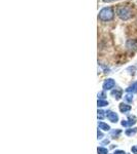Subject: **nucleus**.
Instances as JSON below:
<instances>
[{"label": "nucleus", "instance_id": "f257e3e1", "mask_svg": "<svg viewBox=\"0 0 137 154\" xmlns=\"http://www.w3.org/2000/svg\"><path fill=\"white\" fill-rule=\"evenodd\" d=\"M99 19L103 22H108V21H111L114 17V12H113V9L111 7H104L102 8L100 11H99V14H98Z\"/></svg>", "mask_w": 137, "mask_h": 154}, {"label": "nucleus", "instance_id": "f03ea898", "mask_svg": "<svg viewBox=\"0 0 137 154\" xmlns=\"http://www.w3.org/2000/svg\"><path fill=\"white\" fill-rule=\"evenodd\" d=\"M116 14L123 21H127V20L131 19L132 16H133L131 9L127 6H119L118 9H116Z\"/></svg>", "mask_w": 137, "mask_h": 154}, {"label": "nucleus", "instance_id": "7ed1b4c3", "mask_svg": "<svg viewBox=\"0 0 137 154\" xmlns=\"http://www.w3.org/2000/svg\"><path fill=\"white\" fill-rule=\"evenodd\" d=\"M114 85H116V82H114L113 79L109 78V79H106L105 81L103 82V89L104 91H110V89H113L114 88Z\"/></svg>", "mask_w": 137, "mask_h": 154}, {"label": "nucleus", "instance_id": "20e7f679", "mask_svg": "<svg viewBox=\"0 0 137 154\" xmlns=\"http://www.w3.org/2000/svg\"><path fill=\"white\" fill-rule=\"evenodd\" d=\"M126 46L130 51H137V40H135V39H129L126 42Z\"/></svg>", "mask_w": 137, "mask_h": 154}, {"label": "nucleus", "instance_id": "39448f33", "mask_svg": "<svg viewBox=\"0 0 137 154\" xmlns=\"http://www.w3.org/2000/svg\"><path fill=\"white\" fill-rule=\"evenodd\" d=\"M106 116H107L109 121H111V122H118L119 116L116 113L113 112V111H107V112H106Z\"/></svg>", "mask_w": 137, "mask_h": 154}, {"label": "nucleus", "instance_id": "423d86ee", "mask_svg": "<svg viewBox=\"0 0 137 154\" xmlns=\"http://www.w3.org/2000/svg\"><path fill=\"white\" fill-rule=\"evenodd\" d=\"M119 111H121L122 113L129 112V111L131 110V106L130 105H127V104H124V103L119 104Z\"/></svg>", "mask_w": 137, "mask_h": 154}, {"label": "nucleus", "instance_id": "0eeeda50", "mask_svg": "<svg viewBox=\"0 0 137 154\" xmlns=\"http://www.w3.org/2000/svg\"><path fill=\"white\" fill-rule=\"evenodd\" d=\"M122 94H123V91H122V89H119V88H116V89H113V91H111V96L114 97L116 100H119V99L122 98Z\"/></svg>", "mask_w": 137, "mask_h": 154}, {"label": "nucleus", "instance_id": "6e6552de", "mask_svg": "<svg viewBox=\"0 0 137 154\" xmlns=\"http://www.w3.org/2000/svg\"><path fill=\"white\" fill-rule=\"evenodd\" d=\"M126 91H128V93H130V94L137 93V81L134 83H132V85L129 86V88L126 89Z\"/></svg>", "mask_w": 137, "mask_h": 154}, {"label": "nucleus", "instance_id": "1a4fd4ad", "mask_svg": "<svg viewBox=\"0 0 137 154\" xmlns=\"http://www.w3.org/2000/svg\"><path fill=\"white\" fill-rule=\"evenodd\" d=\"M98 128H100V130L105 131H108L109 130H110V126H109V125H107V123L102 122V121H100V122H98Z\"/></svg>", "mask_w": 137, "mask_h": 154}, {"label": "nucleus", "instance_id": "9d476101", "mask_svg": "<svg viewBox=\"0 0 137 154\" xmlns=\"http://www.w3.org/2000/svg\"><path fill=\"white\" fill-rule=\"evenodd\" d=\"M128 122H129V126H132L136 123V117L134 115H129L128 116Z\"/></svg>", "mask_w": 137, "mask_h": 154}, {"label": "nucleus", "instance_id": "9b49d317", "mask_svg": "<svg viewBox=\"0 0 137 154\" xmlns=\"http://www.w3.org/2000/svg\"><path fill=\"white\" fill-rule=\"evenodd\" d=\"M125 133H126L127 136H133V135H135V134L137 133V128H130V130H127Z\"/></svg>", "mask_w": 137, "mask_h": 154}, {"label": "nucleus", "instance_id": "f8f14e48", "mask_svg": "<svg viewBox=\"0 0 137 154\" xmlns=\"http://www.w3.org/2000/svg\"><path fill=\"white\" fill-rule=\"evenodd\" d=\"M97 105H98V107L107 106L108 105V102L105 101V100H98V102H97Z\"/></svg>", "mask_w": 137, "mask_h": 154}, {"label": "nucleus", "instance_id": "ddd939ff", "mask_svg": "<svg viewBox=\"0 0 137 154\" xmlns=\"http://www.w3.org/2000/svg\"><path fill=\"white\" fill-rule=\"evenodd\" d=\"M97 152H98V154H108V150L106 148L99 147L97 149Z\"/></svg>", "mask_w": 137, "mask_h": 154}, {"label": "nucleus", "instance_id": "4468645a", "mask_svg": "<svg viewBox=\"0 0 137 154\" xmlns=\"http://www.w3.org/2000/svg\"><path fill=\"white\" fill-rule=\"evenodd\" d=\"M125 100L128 102V103H132V101H133V95L132 94H127V95L125 96Z\"/></svg>", "mask_w": 137, "mask_h": 154}, {"label": "nucleus", "instance_id": "2eb2a0df", "mask_svg": "<svg viewBox=\"0 0 137 154\" xmlns=\"http://www.w3.org/2000/svg\"><path fill=\"white\" fill-rule=\"evenodd\" d=\"M98 100H104L105 99V97H106V95L104 94V91H100V93H98Z\"/></svg>", "mask_w": 137, "mask_h": 154}, {"label": "nucleus", "instance_id": "dca6fc26", "mask_svg": "<svg viewBox=\"0 0 137 154\" xmlns=\"http://www.w3.org/2000/svg\"><path fill=\"white\" fill-rule=\"evenodd\" d=\"M122 133V131L121 130H116V131H110V135L111 136H118V135H119V134Z\"/></svg>", "mask_w": 137, "mask_h": 154}, {"label": "nucleus", "instance_id": "f3484780", "mask_svg": "<svg viewBox=\"0 0 137 154\" xmlns=\"http://www.w3.org/2000/svg\"><path fill=\"white\" fill-rule=\"evenodd\" d=\"M104 111H102V110H98V119H102L104 117Z\"/></svg>", "mask_w": 137, "mask_h": 154}, {"label": "nucleus", "instance_id": "a211bd4d", "mask_svg": "<svg viewBox=\"0 0 137 154\" xmlns=\"http://www.w3.org/2000/svg\"><path fill=\"white\" fill-rule=\"evenodd\" d=\"M121 125L123 126H125V128H127V126H129V122H128V120H123L121 122Z\"/></svg>", "mask_w": 137, "mask_h": 154}, {"label": "nucleus", "instance_id": "6ab92c4d", "mask_svg": "<svg viewBox=\"0 0 137 154\" xmlns=\"http://www.w3.org/2000/svg\"><path fill=\"white\" fill-rule=\"evenodd\" d=\"M113 154H126V152L124 150H116V151H114Z\"/></svg>", "mask_w": 137, "mask_h": 154}, {"label": "nucleus", "instance_id": "aec40b11", "mask_svg": "<svg viewBox=\"0 0 137 154\" xmlns=\"http://www.w3.org/2000/svg\"><path fill=\"white\" fill-rule=\"evenodd\" d=\"M131 150L134 154H137V146H132Z\"/></svg>", "mask_w": 137, "mask_h": 154}, {"label": "nucleus", "instance_id": "412c9836", "mask_svg": "<svg viewBox=\"0 0 137 154\" xmlns=\"http://www.w3.org/2000/svg\"><path fill=\"white\" fill-rule=\"evenodd\" d=\"M97 136H98V139H102V138H103V134H102L99 130H98V131H97Z\"/></svg>", "mask_w": 137, "mask_h": 154}, {"label": "nucleus", "instance_id": "4be33fe9", "mask_svg": "<svg viewBox=\"0 0 137 154\" xmlns=\"http://www.w3.org/2000/svg\"><path fill=\"white\" fill-rule=\"evenodd\" d=\"M113 1H116V0H103L104 3H109V2H113Z\"/></svg>", "mask_w": 137, "mask_h": 154}, {"label": "nucleus", "instance_id": "5701e85b", "mask_svg": "<svg viewBox=\"0 0 137 154\" xmlns=\"http://www.w3.org/2000/svg\"><path fill=\"white\" fill-rule=\"evenodd\" d=\"M108 143H109V141H108V140H105V141L103 142V144H108Z\"/></svg>", "mask_w": 137, "mask_h": 154}]
</instances>
